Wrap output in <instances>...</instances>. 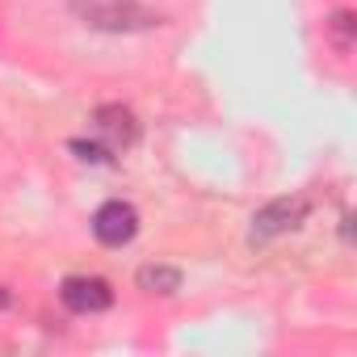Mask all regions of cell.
Wrapping results in <instances>:
<instances>
[{"instance_id":"6","label":"cell","mask_w":357,"mask_h":357,"mask_svg":"<svg viewBox=\"0 0 357 357\" xmlns=\"http://www.w3.org/2000/svg\"><path fill=\"white\" fill-rule=\"evenodd\" d=\"M139 290H147V294H176V290H181V269H172V265H143L139 269Z\"/></svg>"},{"instance_id":"9","label":"cell","mask_w":357,"mask_h":357,"mask_svg":"<svg viewBox=\"0 0 357 357\" xmlns=\"http://www.w3.org/2000/svg\"><path fill=\"white\" fill-rule=\"evenodd\" d=\"M5 307H9V290H5V286H0V311H5Z\"/></svg>"},{"instance_id":"2","label":"cell","mask_w":357,"mask_h":357,"mask_svg":"<svg viewBox=\"0 0 357 357\" xmlns=\"http://www.w3.org/2000/svg\"><path fill=\"white\" fill-rule=\"evenodd\" d=\"M307 215H311V202H307L303 194H294V198H273V202H265V206L252 215L248 244L261 248V244H269V240H278V236H290V231H298V227L307 223Z\"/></svg>"},{"instance_id":"7","label":"cell","mask_w":357,"mask_h":357,"mask_svg":"<svg viewBox=\"0 0 357 357\" xmlns=\"http://www.w3.org/2000/svg\"><path fill=\"white\" fill-rule=\"evenodd\" d=\"M353 30H357V22H353V13H349V9H336V13L328 17V34H332V43H336L340 51H349V47H353Z\"/></svg>"},{"instance_id":"5","label":"cell","mask_w":357,"mask_h":357,"mask_svg":"<svg viewBox=\"0 0 357 357\" xmlns=\"http://www.w3.org/2000/svg\"><path fill=\"white\" fill-rule=\"evenodd\" d=\"M59 298L76 315H93V311H109L114 307V290H109L105 278H68Z\"/></svg>"},{"instance_id":"4","label":"cell","mask_w":357,"mask_h":357,"mask_svg":"<svg viewBox=\"0 0 357 357\" xmlns=\"http://www.w3.org/2000/svg\"><path fill=\"white\" fill-rule=\"evenodd\" d=\"M93 135H97V143H105L118 155L139 139V122H135V114L126 105H101L93 114Z\"/></svg>"},{"instance_id":"3","label":"cell","mask_w":357,"mask_h":357,"mask_svg":"<svg viewBox=\"0 0 357 357\" xmlns=\"http://www.w3.org/2000/svg\"><path fill=\"white\" fill-rule=\"evenodd\" d=\"M93 236H97L105 248H122V244H130V240L139 236V211H135L130 202H122V198L101 202L97 215H93Z\"/></svg>"},{"instance_id":"8","label":"cell","mask_w":357,"mask_h":357,"mask_svg":"<svg viewBox=\"0 0 357 357\" xmlns=\"http://www.w3.org/2000/svg\"><path fill=\"white\" fill-rule=\"evenodd\" d=\"M72 151H76L80 160H89V164H109V160H114V151H109L105 143H97V139H93V143H89V139H72Z\"/></svg>"},{"instance_id":"1","label":"cell","mask_w":357,"mask_h":357,"mask_svg":"<svg viewBox=\"0 0 357 357\" xmlns=\"http://www.w3.org/2000/svg\"><path fill=\"white\" fill-rule=\"evenodd\" d=\"M72 13L93 26V30H109V34H130V30H151L160 26V17L151 9H143L139 0H72Z\"/></svg>"}]
</instances>
